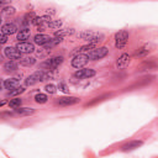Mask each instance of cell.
Wrapping results in <instances>:
<instances>
[{
    "mask_svg": "<svg viewBox=\"0 0 158 158\" xmlns=\"http://www.w3.org/2000/svg\"><path fill=\"white\" fill-rule=\"evenodd\" d=\"M49 22H51V16H48V15H43V16L36 17V19L33 20V23L37 25L38 31H42L44 27H47Z\"/></svg>",
    "mask_w": 158,
    "mask_h": 158,
    "instance_id": "obj_8",
    "label": "cell"
},
{
    "mask_svg": "<svg viewBox=\"0 0 158 158\" xmlns=\"http://www.w3.org/2000/svg\"><path fill=\"white\" fill-rule=\"evenodd\" d=\"M17 68H19V65H17V63L15 62V60H7L5 64H4V72H6V73H12V72H16L17 70Z\"/></svg>",
    "mask_w": 158,
    "mask_h": 158,
    "instance_id": "obj_17",
    "label": "cell"
},
{
    "mask_svg": "<svg viewBox=\"0 0 158 158\" xmlns=\"http://www.w3.org/2000/svg\"><path fill=\"white\" fill-rule=\"evenodd\" d=\"M5 104H6V101H5V100H1V101H0V107H1V106H4Z\"/></svg>",
    "mask_w": 158,
    "mask_h": 158,
    "instance_id": "obj_34",
    "label": "cell"
},
{
    "mask_svg": "<svg viewBox=\"0 0 158 158\" xmlns=\"http://www.w3.org/2000/svg\"><path fill=\"white\" fill-rule=\"evenodd\" d=\"M23 91H25V86H19V88H16V89H14V90H10V91L7 93V96H16V95L22 94Z\"/></svg>",
    "mask_w": 158,
    "mask_h": 158,
    "instance_id": "obj_24",
    "label": "cell"
},
{
    "mask_svg": "<svg viewBox=\"0 0 158 158\" xmlns=\"http://www.w3.org/2000/svg\"><path fill=\"white\" fill-rule=\"evenodd\" d=\"M21 102H22V100L20 98H16V99H12V100L9 101V106L11 109H17V107H20Z\"/></svg>",
    "mask_w": 158,
    "mask_h": 158,
    "instance_id": "obj_25",
    "label": "cell"
},
{
    "mask_svg": "<svg viewBox=\"0 0 158 158\" xmlns=\"http://www.w3.org/2000/svg\"><path fill=\"white\" fill-rule=\"evenodd\" d=\"M49 78H52V74L49 72H44V70H37L35 73H32L31 75H28L26 79H25V85L27 86H31V85H35L36 83L38 81H44V80H48Z\"/></svg>",
    "mask_w": 158,
    "mask_h": 158,
    "instance_id": "obj_1",
    "label": "cell"
},
{
    "mask_svg": "<svg viewBox=\"0 0 158 158\" xmlns=\"http://www.w3.org/2000/svg\"><path fill=\"white\" fill-rule=\"evenodd\" d=\"M51 40V37L48 35H44V33H37L35 37H33V41L36 44H40V46H44L48 41Z\"/></svg>",
    "mask_w": 158,
    "mask_h": 158,
    "instance_id": "obj_15",
    "label": "cell"
},
{
    "mask_svg": "<svg viewBox=\"0 0 158 158\" xmlns=\"http://www.w3.org/2000/svg\"><path fill=\"white\" fill-rule=\"evenodd\" d=\"M14 114L12 112H2V114H0V117H2V116H7V117H10V116H12Z\"/></svg>",
    "mask_w": 158,
    "mask_h": 158,
    "instance_id": "obj_32",
    "label": "cell"
},
{
    "mask_svg": "<svg viewBox=\"0 0 158 158\" xmlns=\"http://www.w3.org/2000/svg\"><path fill=\"white\" fill-rule=\"evenodd\" d=\"M4 54H5V57H7L10 60L21 59V53L16 49V47H6V48L4 49Z\"/></svg>",
    "mask_w": 158,
    "mask_h": 158,
    "instance_id": "obj_10",
    "label": "cell"
},
{
    "mask_svg": "<svg viewBox=\"0 0 158 158\" xmlns=\"http://www.w3.org/2000/svg\"><path fill=\"white\" fill-rule=\"evenodd\" d=\"M63 60H64V58H63L62 56L52 57V58L44 60L43 63H41V68H42V69H46V70H48V72H51V70H56V69L63 63Z\"/></svg>",
    "mask_w": 158,
    "mask_h": 158,
    "instance_id": "obj_2",
    "label": "cell"
},
{
    "mask_svg": "<svg viewBox=\"0 0 158 158\" xmlns=\"http://www.w3.org/2000/svg\"><path fill=\"white\" fill-rule=\"evenodd\" d=\"M47 100H48V96H47L46 94L38 93V94L35 95V101H36L37 104H44V102H47Z\"/></svg>",
    "mask_w": 158,
    "mask_h": 158,
    "instance_id": "obj_23",
    "label": "cell"
},
{
    "mask_svg": "<svg viewBox=\"0 0 158 158\" xmlns=\"http://www.w3.org/2000/svg\"><path fill=\"white\" fill-rule=\"evenodd\" d=\"M6 42H7V36L4 35V33L0 31V44H4V43H6Z\"/></svg>",
    "mask_w": 158,
    "mask_h": 158,
    "instance_id": "obj_31",
    "label": "cell"
},
{
    "mask_svg": "<svg viewBox=\"0 0 158 158\" xmlns=\"http://www.w3.org/2000/svg\"><path fill=\"white\" fill-rule=\"evenodd\" d=\"M151 44H146V46H143V47H141V48H138L136 52H135V57H144V56H147L152 49H151Z\"/></svg>",
    "mask_w": 158,
    "mask_h": 158,
    "instance_id": "obj_18",
    "label": "cell"
},
{
    "mask_svg": "<svg viewBox=\"0 0 158 158\" xmlns=\"http://www.w3.org/2000/svg\"><path fill=\"white\" fill-rule=\"evenodd\" d=\"M107 53H109L107 47H99V48L91 49L86 56H88L89 60H99V59H102L104 57H106Z\"/></svg>",
    "mask_w": 158,
    "mask_h": 158,
    "instance_id": "obj_3",
    "label": "cell"
},
{
    "mask_svg": "<svg viewBox=\"0 0 158 158\" xmlns=\"http://www.w3.org/2000/svg\"><path fill=\"white\" fill-rule=\"evenodd\" d=\"M30 36H31V31L28 28H22V30H20L17 32L16 38H17L19 42H26L30 38Z\"/></svg>",
    "mask_w": 158,
    "mask_h": 158,
    "instance_id": "obj_16",
    "label": "cell"
},
{
    "mask_svg": "<svg viewBox=\"0 0 158 158\" xmlns=\"http://www.w3.org/2000/svg\"><path fill=\"white\" fill-rule=\"evenodd\" d=\"M58 89H59L60 91L65 93V94H68V93H69V89H68L67 84H65V83H63V81H60V83L58 84Z\"/></svg>",
    "mask_w": 158,
    "mask_h": 158,
    "instance_id": "obj_30",
    "label": "cell"
},
{
    "mask_svg": "<svg viewBox=\"0 0 158 158\" xmlns=\"http://www.w3.org/2000/svg\"><path fill=\"white\" fill-rule=\"evenodd\" d=\"M128 32L126 30H121L115 35V47L117 49H121L126 46L127 41H128Z\"/></svg>",
    "mask_w": 158,
    "mask_h": 158,
    "instance_id": "obj_4",
    "label": "cell"
},
{
    "mask_svg": "<svg viewBox=\"0 0 158 158\" xmlns=\"http://www.w3.org/2000/svg\"><path fill=\"white\" fill-rule=\"evenodd\" d=\"M142 141H138V139H133V141H130L128 143H126V144H123L122 147H121V149L123 151V152H127V151H132V149H136V148H138L139 146H142Z\"/></svg>",
    "mask_w": 158,
    "mask_h": 158,
    "instance_id": "obj_14",
    "label": "cell"
},
{
    "mask_svg": "<svg viewBox=\"0 0 158 158\" xmlns=\"http://www.w3.org/2000/svg\"><path fill=\"white\" fill-rule=\"evenodd\" d=\"M88 60H89V59H88V56H86V54H84V53L75 54V56L73 57V59H72V67L79 69V68L84 67V65L88 63Z\"/></svg>",
    "mask_w": 158,
    "mask_h": 158,
    "instance_id": "obj_5",
    "label": "cell"
},
{
    "mask_svg": "<svg viewBox=\"0 0 158 158\" xmlns=\"http://www.w3.org/2000/svg\"><path fill=\"white\" fill-rule=\"evenodd\" d=\"M44 90H46V93H48V94H56L57 86H56L54 84H47V85L44 86Z\"/></svg>",
    "mask_w": 158,
    "mask_h": 158,
    "instance_id": "obj_28",
    "label": "cell"
},
{
    "mask_svg": "<svg viewBox=\"0 0 158 158\" xmlns=\"http://www.w3.org/2000/svg\"><path fill=\"white\" fill-rule=\"evenodd\" d=\"M35 63H36V58L33 57H25V58H21L20 60V64L23 67H32Z\"/></svg>",
    "mask_w": 158,
    "mask_h": 158,
    "instance_id": "obj_22",
    "label": "cell"
},
{
    "mask_svg": "<svg viewBox=\"0 0 158 158\" xmlns=\"http://www.w3.org/2000/svg\"><path fill=\"white\" fill-rule=\"evenodd\" d=\"M15 11H16V9H15L14 6H6V7L2 9V12H4L5 15H14Z\"/></svg>",
    "mask_w": 158,
    "mask_h": 158,
    "instance_id": "obj_29",
    "label": "cell"
},
{
    "mask_svg": "<svg viewBox=\"0 0 158 158\" xmlns=\"http://www.w3.org/2000/svg\"><path fill=\"white\" fill-rule=\"evenodd\" d=\"M96 74V72L94 69L90 68H85V69H79L74 73V78L77 79H89L91 77H94Z\"/></svg>",
    "mask_w": 158,
    "mask_h": 158,
    "instance_id": "obj_7",
    "label": "cell"
},
{
    "mask_svg": "<svg viewBox=\"0 0 158 158\" xmlns=\"http://www.w3.org/2000/svg\"><path fill=\"white\" fill-rule=\"evenodd\" d=\"M62 26V21L60 20H53V21H51L49 23H48V26L47 27H49V28H52V30H59V27Z\"/></svg>",
    "mask_w": 158,
    "mask_h": 158,
    "instance_id": "obj_26",
    "label": "cell"
},
{
    "mask_svg": "<svg viewBox=\"0 0 158 158\" xmlns=\"http://www.w3.org/2000/svg\"><path fill=\"white\" fill-rule=\"evenodd\" d=\"M0 49H1V44H0Z\"/></svg>",
    "mask_w": 158,
    "mask_h": 158,
    "instance_id": "obj_37",
    "label": "cell"
},
{
    "mask_svg": "<svg viewBox=\"0 0 158 158\" xmlns=\"http://www.w3.org/2000/svg\"><path fill=\"white\" fill-rule=\"evenodd\" d=\"M15 112L19 115H22V116L32 115L35 112V109H32V107H17V109H15Z\"/></svg>",
    "mask_w": 158,
    "mask_h": 158,
    "instance_id": "obj_21",
    "label": "cell"
},
{
    "mask_svg": "<svg viewBox=\"0 0 158 158\" xmlns=\"http://www.w3.org/2000/svg\"><path fill=\"white\" fill-rule=\"evenodd\" d=\"M2 59H4V57H2V54H0V62H2Z\"/></svg>",
    "mask_w": 158,
    "mask_h": 158,
    "instance_id": "obj_35",
    "label": "cell"
},
{
    "mask_svg": "<svg viewBox=\"0 0 158 158\" xmlns=\"http://www.w3.org/2000/svg\"><path fill=\"white\" fill-rule=\"evenodd\" d=\"M0 23H1V16H0Z\"/></svg>",
    "mask_w": 158,
    "mask_h": 158,
    "instance_id": "obj_36",
    "label": "cell"
},
{
    "mask_svg": "<svg viewBox=\"0 0 158 158\" xmlns=\"http://www.w3.org/2000/svg\"><path fill=\"white\" fill-rule=\"evenodd\" d=\"M128 63H130V56L127 53H122L118 57V59L116 60V67L118 69H123V68H126L128 65Z\"/></svg>",
    "mask_w": 158,
    "mask_h": 158,
    "instance_id": "obj_12",
    "label": "cell"
},
{
    "mask_svg": "<svg viewBox=\"0 0 158 158\" xmlns=\"http://www.w3.org/2000/svg\"><path fill=\"white\" fill-rule=\"evenodd\" d=\"M1 32H2L4 35H6V36L14 35V33L17 32V26H16L15 23H12V22H7V23L2 25V27H1Z\"/></svg>",
    "mask_w": 158,
    "mask_h": 158,
    "instance_id": "obj_11",
    "label": "cell"
},
{
    "mask_svg": "<svg viewBox=\"0 0 158 158\" xmlns=\"http://www.w3.org/2000/svg\"><path fill=\"white\" fill-rule=\"evenodd\" d=\"M63 41V38H60V37H54V38H51L43 47L46 48V49H51V48H53V47H56L57 44H59L60 42Z\"/></svg>",
    "mask_w": 158,
    "mask_h": 158,
    "instance_id": "obj_20",
    "label": "cell"
},
{
    "mask_svg": "<svg viewBox=\"0 0 158 158\" xmlns=\"http://www.w3.org/2000/svg\"><path fill=\"white\" fill-rule=\"evenodd\" d=\"M19 86H20V80L17 78H9V79H6L4 81V88L9 89V91L14 90V89H16Z\"/></svg>",
    "mask_w": 158,
    "mask_h": 158,
    "instance_id": "obj_13",
    "label": "cell"
},
{
    "mask_svg": "<svg viewBox=\"0 0 158 158\" xmlns=\"http://www.w3.org/2000/svg\"><path fill=\"white\" fill-rule=\"evenodd\" d=\"M94 35H95V32H93V31H83L79 36H80V38H83L85 41H89Z\"/></svg>",
    "mask_w": 158,
    "mask_h": 158,
    "instance_id": "obj_27",
    "label": "cell"
},
{
    "mask_svg": "<svg viewBox=\"0 0 158 158\" xmlns=\"http://www.w3.org/2000/svg\"><path fill=\"white\" fill-rule=\"evenodd\" d=\"M4 88V81H2V79H0V90Z\"/></svg>",
    "mask_w": 158,
    "mask_h": 158,
    "instance_id": "obj_33",
    "label": "cell"
},
{
    "mask_svg": "<svg viewBox=\"0 0 158 158\" xmlns=\"http://www.w3.org/2000/svg\"><path fill=\"white\" fill-rule=\"evenodd\" d=\"M16 49H17L21 54H22V53L27 54V53H32V52L35 51V46H33L32 43H30V42H19L17 46H16Z\"/></svg>",
    "mask_w": 158,
    "mask_h": 158,
    "instance_id": "obj_9",
    "label": "cell"
},
{
    "mask_svg": "<svg viewBox=\"0 0 158 158\" xmlns=\"http://www.w3.org/2000/svg\"><path fill=\"white\" fill-rule=\"evenodd\" d=\"M74 33V28H63V30H58L54 32V37H60L63 38L64 36H70Z\"/></svg>",
    "mask_w": 158,
    "mask_h": 158,
    "instance_id": "obj_19",
    "label": "cell"
},
{
    "mask_svg": "<svg viewBox=\"0 0 158 158\" xmlns=\"http://www.w3.org/2000/svg\"><path fill=\"white\" fill-rule=\"evenodd\" d=\"M79 101H80V99L77 96H62L58 100H56V104L59 106H69V105L78 104Z\"/></svg>",
    "mask_w": 158,
    "mask_h": 158,
    "instance_id": "obj_6",
    "label": "cell"
}]
</instances>
